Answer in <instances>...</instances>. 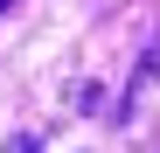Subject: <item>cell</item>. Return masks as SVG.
Segmentation results:
<instances>
[{
    "mask_svg": "<svg viewBox=\"0 0 160 153\" xmlns=\"http://www.w3.org/2000/svg\"><path fill=\"white\" fill-rule=\"evenodd\" d=\"M7 7H14V0H0V14H7Z\"/></svg>",
    "mask_w": 160,
    "mask_h": 153,
    "instance_id": "obj_1",
    "label": "cell"
}]
</instances>
